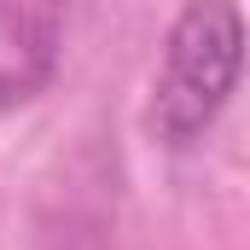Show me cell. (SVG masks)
Listing matches in <instances>:
<instances>
[{
	"mask_svg": "<svg viewBox=\"0 0 250 250\" xmlns=\"http://www.w3.org/2000/svg\"><path fill=\"white\" fill-rule=\"evenodd\" d=\"M239 47L245 23L233 0H187L169 23L163 64L151 82V128L163 146H192L204 128L221 117L233 82H239Z\"/></svg>",
	"mask_w": 250,
	"mask_h": 250,
	"instance_id": "cell-1",
	"label": "cell"
},
{
	"mask_svg": "<svg viewBox=\"0 0 250 250\" xmlns=\"http://www.w3.org/2000/svg\"><path fill=\"white\" fill-rule=\"evenodd\" d=\"M70 0H0V99H29L59 59Z\"/></svg>",
	"mask_w": 250,
	"mask_h": 250,
	"instance_id": "cell-2",
	"label": "cell"
}]
</instances>
